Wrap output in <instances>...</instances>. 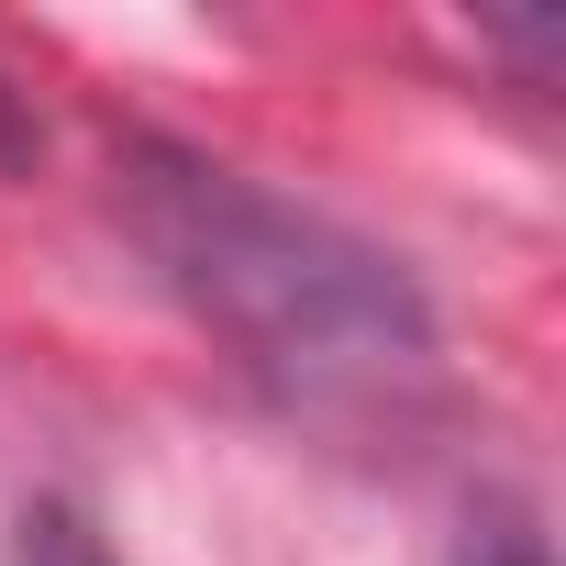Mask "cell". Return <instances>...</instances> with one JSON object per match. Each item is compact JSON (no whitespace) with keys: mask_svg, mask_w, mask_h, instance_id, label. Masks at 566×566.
I'll list each match as a JSON object with an SVG mask.
<instances>
[{"mask_svg":"<svg viewBox=\"0 0 566 566\" xmlns=\"http://www.w3.org/2000/svg\"><path fill=\"white\" fill-rule=\"evenodd\" d=\"M112 200L156 290L233 356L244 389L334 444L422 433L444 400V323L389 244L178 134H134L112 156Z\"/></svg>","mask_w":566,"mask_h":566,"instance_id":"6da1fadb","label":"cell"},{"mask_svg":"<svg viewBox=\"0 0 566 566\" xmlns=\"http://www.w3.org/2000/svg\"><path fill=\"white\" fill-rule=\"evenodd\" d=\"M12 566H123V555L101 544V522H90L78 500H23V522H12Z\"/></svg>","mask_w":566,"mask_h":566,"instance_id":"7a4b0ae2","label":"cell"},{"mask_svg":"<svg viewBox=\"0 0 566 566\" xmlns=\"http://www.w3.org/2000/svg\"><path fill=\"white\" fill-rule=\"evenodd\" d=\"M455 566H555V555H544V533H533V522H489V533H467V555H455Z\"/></svg>","mask_w":566,"mask_h":566,"instance_id":"3957f363","label":"cell"},{"mask_svg":"<svg viewBox=\"0 0 566 566\" xmlns=\"http://www.w3.org/2000/svg\"><path fill=\"white\" fill-rule=\"evenodd\" d=\"M34 145H45V134H34V112H23V90L0 78V167H34Z\"/></svg>","mask_w":566,"mask_h":566,"instance_id":"277c9868","label":"cell"}]
</instances>
